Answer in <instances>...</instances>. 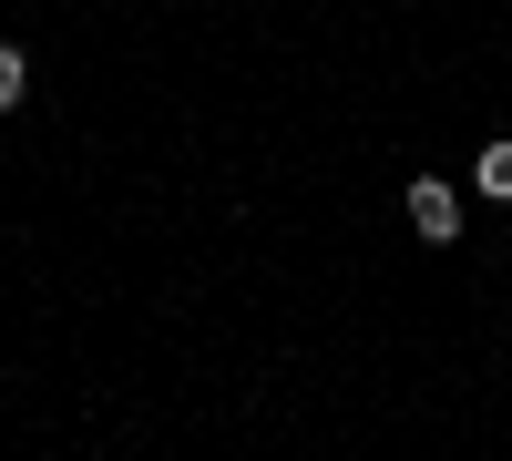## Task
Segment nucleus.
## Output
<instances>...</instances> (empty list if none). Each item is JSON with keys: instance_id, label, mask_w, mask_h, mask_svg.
I'll list each match as a JSON object with an SVG mask.
<instances>
[{"instance_id": "obj_1", "label": "nucleus", "mask_w": 512, "mask_h": 461, "mask_svg": "<svg viewBox=\"0 0 512 461\" xmlns=\"http://www.w3.org/2000/svg\"><path fill=\"white\" fill-rule=\"evenodd\" d=\"M410 226L431 236V246H451V236H461V205H451V185H441V175H420V185H410Z\"/></svg>"}, {"instance_id": "obj_2", "label": "nucleus", "mask_w": 512, "mask_h": 461, "mask_svg": "<svg viewBox=\"0 0 512 461\" xmlns=\"http://www.w3.org/2000/svg\"><path fill=\"white\" fill-rule=\"evenodd\" d=\"M482 195H502V205H512V134H502V144H482Z\"/></svg>"}, {"instance_id": "obj_3", "label": "nucleus", "mask_w": 512, "mask_h": 461, "mask_svg": "<svg viewBox=\"0 0 512 461\" xmlns=\"http://www.w3.org/2000/svg\"><path fill=\"white\" fill-rule=\"evenodd\" d=\"M21 93H31V62H21V52H11V41H0V113H11V103H21Z\"/></svg>"}]
</instances>
